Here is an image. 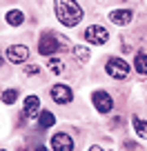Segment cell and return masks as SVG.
I'll return each instance as SVG.
<instances>
[{"label":"cell","mask_w":147,"mask_h":151,"mask_svg":"<svg viewBox=\"0 0 147 151\" xmlns=\"http://www.w3.org/2000/svg\"><path fill=\"white\" fill-rule=\"evenodd\" d=\"M54 7H56V18L65 27H76L83 20V16H85L83 14V7L78 5L76 0H56Z\"/></svg>","instance_id":"cell-1"},{"label":"cell","mask_w":147,"mask_h":151,"mask_svg":"<svg viewBox=\"0 0 147 151\" xmlns=\"http://www.w3.org/2000/svg\"><path fill=\"white\" fill-rule=\"evenodd\" d=\"M65 42H67L65 38H56L54 33H45V36L40 38V42H38V51H40V56H54L58 49L67 47Z\"/></svg>","instance_id":"cell-2"},{"label":"cell","mask_w":147,"mask_h":151,"mask_svg":"<svg viewBox=\"0 0 147 151\" xmlns=\"http://www.w3.org/2000/svg\"><path fill=\"white\" fill-rule=\"evenodd\" d=\"M105 71H107L112 78H116V80H123V78L129 76V65L123 58H109L107 65H105Z\"/></svg>","instance_id":"cell-3"},{"label":"cell","mask_w":147,"mask_h":151,"mask_svg":"<svg viewBox=\"0 0 147 151\" xmlns=\"http://www.w3.org/2000/svg\"><path fill=\"white\" fill-rule=\"evenodd\" d=\"M85 40L91 45H105L109 40V33L103 24H91V27L85 29Z\"/></svg>","instance_id":"cell-4"},{"label":"cell","mask_w":147,"mask_h":151,"mask_svg":"<svg viewBox=\"0 0 147 151\" xmlns=\"http://www.w3.org/2000/svg\"><path fill=\"white\" fill-rule=\"evenodd\" d=\"M91 100H94V107L98 109L100 113H109L112 109H114V100H112V96L107 93V91H94V96H91Z\"/></svg>","instance_id":"cell-5"},{"label":"cell","mask_w":147,"mask_h":151,"mask_svg":"<svg viewBox=\"0 0 147 151\" xmlns=\"http://www.w3.org/2000/svg\"><path fill=\"white\" fill-rule=\"evenodd\" d=\"M27 58H29L27 45H11V47H7V60H9L11 65H20V62H25Z\"/></svg>","instance_id":"cell-6"},{"label":"cell","mask_w":147,"mask_h":151,"mask_svg":"<svg viewBox=\"0 0 147 151\" xmlns=\"http://www.w3.org/2000/svg\"><path fill=\"white\" fill-rule=\"evenodd\" d=\"M51 100L58 102V104H67V102L74 100V91L67 85H54L51 87Z\"/></svg>","instance_id":"cell-7"},{"label":"cell","mask_w":147,"mask_h":151,"mask_svg":"<svg viewBox=\"0 0 147 151\" xmlns=\"http://www.w3.org/2000/svg\"><path fill=\"white\" fill-rule=\"evenodd\" d=\"M22 113H25V118H36V116H38L40 113V98L38 96H27V98H25Z\"/></svg>","instance_id":"cell-8"},{"label":"cell","mask_w":147,"mask_h":151,"mask_svg":"<svg viewBox=\"0 0 147 151\" xmlns=\"http://www.w3.org/2000/svg\"><path fill=\"white\" fill-rule=\"evenodd\" d=\"M51 149L54 151H74V140L67 133H56L51 138Z\"/></svg>","instance_id":"cell-9"},{"label":"cell","mask_w":147,"mask_h":151,"mask_svg":"<svg viewBox=\"0 0 147 151\" xmlns=\"http://www.w3.org/2000/svg\"><path fill=\"white\" fill-rule=\"evenodd\" d=\"M132 18H134L132 9H116V11H112V14H109V20H112L114 24H120V27L129 24V22H132Z\"/></svg>","instance_id":"cell-10"},{"label":"cell","mask_w":147,"mask_h":151,"mask_svg":"<svg viewBox=\"0 0 147 151\" xmlns=\"http://www.w3.org/2000/svg\"><path fill=\"white\" fill-rule=\"evenodd\" d=\"M7 24H11V27H20V24L25 22V14L20 9H11V11H7Z\"/></svg>","instance_id":"cell-11"},{"label":"cell","mask_w":147,"mask_h":151,"mask_svg":"<svg viewBox=\"0 0 147 151\" xmlns=\"http://www.w3.org/2000/svg\"><path fill=\"white\" fill-rule=\"evenodd\" d=\"M38 124H40V129H49V127H54V124H56V118H54V113H51V111H40V116H38Z\"/></svg>","instance_id":"cell-12"},{"label":"cell","mask_w":147,"mask_h":151,"mask_svg":"<svg viewBox=\"0 0 147 151\" xmlns=\"http://www.w3.org/2000/svg\"><path fill=\"white\" fill-rule=\"evenodd\" d=\"M134 67H136L138 73L147 76V53L138 51V53H136V58H134Z\"/></svg>","instance_id":"cell-13"},{"label":"cell","mask_w":147,"mask_h":151,"mask_svg":"<svg viewBox=\"0 0 147 151\" xmlns=\"http://www.w3.org/2000/svg\"><path fill=\"white\" fill-rule=\"evenodd\" d=\"M132 122H134V129H136L138 136H140V138H147V120H143V118H138V116H134Z\"/></svg>","instance_id":"cell-14"},{"label":"cell","mask_w":147,"mask_h":151,"mask_svg":"<svg viewBox=\"0 0 147 151\" xmlns=\"http://www.w3.org/2000/svg\"><path fill=\"white\" fill-rule=\"evenodd\" d=\"M0 98H2V102H5V104H14L16 100H18V91H16V89H7V91H2Z\"/></svg>","instance_id":"cell-15"},{"label":"cell","mask_w":147,"mask_h":151,"mask_svg":"<svg viewBox=\"0 0 147 151\" xmlns=\"http://www.w3.org/2000/svg\"><path fill=\"white\" fill-rule=\"evenodd\" d=\"M74 56H76L78 60L87 62V60H89V49H87V47H83V45H78V47H74Z\"/></svg>","instance_id":"cell-16"},{"label":"cell","mask_w":147,"mask_h":151,"mask_svg":"<svg viewBox=\"0 0 147 151\" xmlns=\"http://www.w3.org/2000/svg\"><path fill=\"white\" fill-rule=\"evenodd\" d=\"M47 65H49V69H51L54 73H62V69H65V65H62V62L58 60V58H51V60H49Z\"/></svg>","instance_id":"cell-17"},{"label":"cell","mask_w":147,"mask_h":151,"mask_svg":"<svg viewBox=\"0 0 147 151\" xmlns=\"http://www.w3.org/2000/svg\"><path fill=\"white\" fill-rule=\"evenodd\" d=\"M123 151H143V147L138 142H132V140H125L123 142Z\"/></svg>","instance_id":"cell-18"},{"label":"cell","mask_w":147,"mask_h":151,"mask_svg":"<svg viewBox=\"0 0 147 151\" xmlns=\"http://www.w3.org/2000/svg\"><path fill=\"white\" fill-rule=\"evenodd\" d=\"M25 73H27V76H36V73H40V67H36V65H27V67H25Z\"/></svg>","instance_id":"cell-19"},{"label":"cell","mask_w":147,"mask_h":151,"mask_svg":"<svg viewBox=\"0 0 147 151\" xmlns=\"http://www.w3.org/2000/svg\"><path fill=\"white\" fill-rule=\"evenodd\" d=\"M89 151H103V149H100V147H98V145H94V147H91V149H89Z\"/></svg>","instance_id":"cell-20"},{"label":"cell","mask_w":147,"mask_h":151,"mask_svg":"<svg viewBox=\"0 0 147 151\" xmlns=\"http://www.w3.org/2000/svg\"><path fill=\"white\" fill-rule=\"evenodd\" d=\"M36 151H47V149H45V147H43V145H40V147H38V149H36Z\"/></svg>","instance_id":"cell-21"},{"label":"cell","mask_w":147,"mask_h":151,"mask_svg":"<svg viewBox=\"0 0 147 151\" xmlns=\"http://www.w3.org/2000/svg\"><path fill=\"white\" fill-rule=\"evenodd\" d=\"M0 67H2V58H0Z\"/></svg>","instance_id":"cell-22"},{"label":"cell","mask_w":147,"mask_h":151,"mask_svg":"<svg viewBox=\"0 0 147 151\" xmlns=\"http://www.w3.org/2000/svg\"><path fill=\"white\" fill-rule=\"evenodd\" d=\"M0 151H5V149H0Z\"/></svg>","instance_id":"cell-23"}]
</instances>
